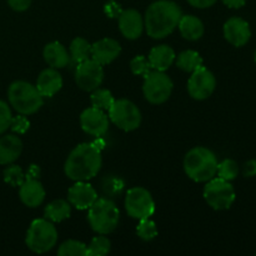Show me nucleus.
<instances>
[{"label":"nucleus","mask_w":256,"mask_h":256,"mask_svg":"<svg viewBox=\"0 0 256 256\" xmlns=\"http://www.w3.org/2000/svg\"><path fill=\"white\" fill-rule=\"evenodd\" d=\"M102 152L96 144L82 142L78 145L65 162V174L74 182H88L96 176L102 169Z\"/></svg>","instance_id":"1"},{"label":"nucleus","mask_w":256,"mask_h":256,"mask_svg":"<svg viewBox=\"0 0 256 256\" xmlns=\"http://www.w3.org/2000/svg\"><path fill=\"white\" fill-rule=\"evenodd\" d=\"M182 12L179 5L170 0H158L145 12L144 28L152 39H162L178 28Z\"/></svg>","instance_id":"2"},{"label":"nucleus","mask_w":256,"mask_h":256,"mask_svg":"<svg viewBox=\"0 0 256 256\" xmlns=\"http://www.w3.org/2000/svg\"><path fill=\"white\" fill-rule=\"evenodd\" d=\"M218 158L204 146L192 148L184 159L185 174L196 182H206L215 178L218 172Z\"/></svg>","instance_id":"3"},{"label":"nucleus","mask_w":256,"mask_h":256,"mask_svg":"<svg viewBox=\"0 0 256 256\" xmlns=\"http://www.w3.org/2000/svg\"><path fill=\"white\" fill-rule=\"evenodd\" d=\"M8 99L10 105L22 115L35 114L44 104L42 95L36 86L22 80H18L10 85L8 90Z\"/></svg>","instance_id":"4"},{"label":"nucleus","mask_w":256,"mask_h":256,"mask_svg":"<svg viewBox=\"0 0 256 256\" xmlns=\"http://www.w3.org/2000/svg\"><path fill=\"white\" fill-rule=\"evenodd\" d=\"M88 210V222L95 232L106 235L116 229L120 212L114 202L105 198H98Z\"/></svg>","instance_id":"5"},{"label":"nucleus","mask_w":256,"mask_h":256,"mask_svg":"<svg viewBox=\"0 0 256 256\" xmlns=\"http://www.w3.org/2000/svg\"><path fill=\"white\" fill-rule=\"evenodd\" d=\"M58 230L50 220L36 219L28 230L26 246L36 254H44L56 245Z\"/></svg>","instance_id":"6"},{"label":"nucleus","mask_w":256,"mask_h":256,"mask_svg":"<svg viewBox=\"0 0 256 256\" xmlns=\"http://www.w3.org/2000/svg\"><path fill=\"white\" fill-rule=\"evenodd\" d=\"M235 190L230 182L212 178L204 188V199L214 210H228L235 202Z\"/></svg>","instance_id":"7"},{"label":"nucleus","mask_w":256,"mask_h":256,"mask_svg":"<svg viewBox=\"0 0 256 256\" xmlns=\"http://www.w3.org/2000/svg\"><path fill=\"white\" fill-rule=\"evenodd\" d=\"M109 119L124 132H132L142 124V112L139 108L128 99H118L109 110Z\"/></svg>","instance_id":"8"},{"label":"nucleus","mask_w":256,"mask_h":256,"mask_svg":"<svg viewBox=\"0 0 256 256\" xmlns=\"http://www.w3.org/2000/svg\"><path fill=\"white\" fill-rule=\"evenodd\" d=\"M172 79L164 72L152 70L144 76L142 92L145 99L152 104H162L172 95Z\"/></svg>","instance_id":"9"},{"label":"nucleus","mask_w":256,"mask_h":256,"mask_svg":"<svg viewBox=\"0 0 256 256\" xmlns=\"http://www.w3.org/2000/svg\"><path fill=\"white\" fill-rule=\"evenodd\" d=\"M125 209L132 219H146L155 212V202L146 189L136 186L126 192Z\"/></svg>","instance_id":"10"},{"label":"nucleus","mask_w":256,"mask_h":256,"mask_svg":"<svg viewBox=\"0 0 256 256\" xmlns=\"http://www.w3.org/2000/svg\"><path fill=\"white\" fill-rule=\"evenodd\" d=\"M104 80L102 65L94 59H88L79 62L75 70V82L84 92H94L102 85Z\"/></svg>","instance_id":"11"},{"label":"nucleus","mask_w":256,"mask_h":256,"mask_svg":"<svg viewBox=\"0 0 256 256\" xmlns=\"http://www.w3.org/2000/svg\"><path fill=\"white\" fill-rule=\"evenodd\" d=\"M215 86H216V79L214 74L202 65L192 72L188 82V92L195 100L208 99L214 92Z\"/></svg>","instance_id":"12"},{"label":"nucleus","mask_w":256,"mask_h":256,"mask_svg":"<svg viewBox=\"0 0 256 256\" xmlns=\"http://www.w3.org/2000/svg\"><path fill=\"white\" fill-rule=\"evenodd\" d=\"M80 125L86 134L100 138L109 129V116L104 110L95 106L88 108L80 115Z\"/></svg>","instance_id":"13"},{"label":"nucleus","mask_w":256,"mask_h":256,"mask_svg":"<svg viewBox=\"0 0 256 256\" xmlns=\"http://www.w3.org/2000/svg\"><path fill=\"white\" fill-rule=\"evenodd\" d=\"M224 36L234 46H244L252 36L249 22L242 18H230L224 24Z\"/></svg>","instance_id":"14"},{"label":"nucleus","mask_w":256,"mask_h":256,"mask_svg":"<svg viewBox=\"0 0 256 256\" xmlns=\"http://www.w3.org/2000/svg\"><path fill=\"white\" fill-rule=\"evenodd\" d=\"M98 199L94 188L85 182H76L68 192V200L79 210H88Z\"/></svg>","instance_id":"15"},{"label":"nucleus","mask_w":256,"mask_h":256,"mask_svg":"<svg viewBox=\"0 0 256 256\" xmlns=\"http://www.w3.org/2000/svg\"><path fill=\"white\" fill-rule=\"evenodd\" d=\"M118 19H119L120 32L126 39L135 40L142 36L144 30V19L138 10H122Z\"/></svg>","instance_id":"16"},{"label":"nucleus","mask_w":256,"mask_h":256,"mask_svg":"<svg viewBox=\"0 0 256 256\" xmlns=\"http://www.w3.org/2000/svg\"><path fill=\"white\" fill-rule=\"evenodd\" d=\"M122 52V46L116 40L112 38H105L99 40L92 45V59L98 62L99 64L104 65L110 64L114 62Z\"/></svg>","instance_id":"17"},{"label":"nucleus","mask_w":256,"mask_h":256,"mask_svg":"<svg viewBox=\"0 0 256 256\" xmlns=\"http://www.w3.org/2000/svg\"><path fill=\"white\" fill-rule=\"evenodd\" d=\"M19 196L24 205L29 208H36L44 202L45 190L39 180L26 178L25 182L20 185Z\"/></svg>","instance_id":"18"},{"label":"nucleus","mask_w":256,"mask_h":256,"mask_svg":"<svg viewBox=\"0 0 256 256\" xmlns=\"http://www.w3.org/2000/svg\"><path fill=\"white\" fill-rule=\"evenodd\" d=\"M35 86L42 95V98H52L62 89V78L56 69L49 68L40 72Z\"/></svg>","instance_id":"19"},{"label":"nucleus","mask_w":256,"mask_h":256,"mask_svg":"<svg viewBox=\"0 0 256 256\" xmlns=\"http://www.w3.org/2000/svg\"><path fill=\"white\" fill-rule=\"evenodd\" d=\"M22 142L16 135H4L0 138V164L10 165L20 156Z\"/></svg>","instance_id":"20"},{"label":"nucleus","mask_w":256,"mask_h":256,"mask_svg":"<svg viewBox=\"0 0 256 256\" xmlns=\"http://www.w3.org/2000/svg\"><path fill=\"white\" fill-rule=\"evenodd\" d=\"M42 56L46 64L54 69L65 68L70 62V54L64 45L59 42H52L45 45L42 50Z\"/></svg>","instance_id":"21"},{"label":"nucleus","mask_w":256,"mask_h":256,"mask_svg":"<svg viewBox=\"0 0 256 256\" xmlns=\"http://www.w3.org/2000/svg\"><path fill=\"white\" fill-rule=\"evenodd\" d=\"M175 52L168 45H158V46L152 48L150 52L149 59L150 65H152V70H159V72H165L169 69L175 62Z\"/></svg>","instance_id":"22"},{"label":"nucleus","mask_w":256,"mask_h":256,"mask_svg":"<svg viewBox=\"0 0 256 256\" xmlns=\"http://www.w3.org/2000/svg\"><path fill=\"white\" fill-rule=\"evenodd\" d=\"M178 28H179L182 38L190 40V42L199 40L204 35V24L199 18L194 16V15H182L180 18Z\"/></svg>","instance_id":"23"},{"label":"nucleus","mask_w":256,"mask_h":256,"mask_svg":"<svg viewBox=\"0 0 256 256\" xmlns=\"http://www.w3.org/2000/svg\"><path fill=\"white\" fill-rule=\"evenodd\" d=\"M72 214V204L66 200L58 199L52 202L45 206L44 215L45 219L52 222H62L70 216Z\"/></svg>","instance_id":"24"},{"label":"nucleus","mask_w":256,"mask_h":256,"mask_svg":"<svg viewBox=\"0 0 256 256\" xmlns=\"http://www.w3.org/2000/svg\"><path fill=\"white\" fill-rule=\"evenodd\" d=\"M176 66L185 72H192L202 65V58L195 50H185L178 55Z\"/></svg>","instance_id":"25"},{"label":"nucleus","mask_w":256,"mask_h":256,"mask_svg":"<svg viewBox=\"0 0 256 256\" xmlns=\"http://www.w3.org/2000/svg\"><path fill=\"white\" fill-rule=\"evenodd\" d=\"M92 44L84 38H75L70 44V60L79 64L92 56Z\"/></svg>","instance_id":"26"},{"label":"nucleus","mask_w":256,"mask_h":256,"mask_svg":"<svg viewBox=\"0 0 256 256\" xmlns=\"http://www.w3.org/2000/svg\"><path fill=\"white\" fill-rule=\"evenodd\" d=\"M90 100H92V106L104 110V112H108L115 102L114 96H112V94L109 92V90L99 89V88L92 92V96H90Z\"/></svg>","instance_id":"27"},{"label":"nucleus","mask_w":256,"mask_h":256,"mask_svg":"<svg viewBox=\"0 0 256 256\" xmlns=\"http://www.w3.org/2000/svg\"><path fill=\"white\" fill-rule=\"evenodd\" d=\"M59 256H86V245L78 240H68L58 249Z\"/></svg>","instance_id":"28"},{"label":"nucleus","mask_w":256,"mask_h":256,"mask_svg":"<svg viewBox=\"0 0 256 256\" xmlns=\"http://www.w3.org/2000/svg\"><path fill=\"white\" fill-rule=\"evenodd\" d=\"M216 174L218 178H222L226 182H232V180L236 179V176L239 175V165L235 160L225 159L218 164Z\"/></svg>","instance_id":"29"},{"label":"nucleus","mask_w":256,"mask_h":256,"mask_svg":"<svg viewBox=\"0 0 256 256\" xmlns=\"http://www.w3.org/2000/svg\"><path fill=\"white\" fill-rule=\"evenodd\" d=\"M110 252V240L106 236H95L86 246V255L88 256H104Z\"/></svg>","instance_id":"30"},{"label":"nucleus","mask_w":256,"mask_h":256,"mask_svg":"<svg viewBox=\"0 0 256 256\" xmlns=\"http://www.w3.org/2000/svg\"><path fill=\"white\" fill-rule=\"evenodd\" d=\"M136 232L140 239L145 240V242H150V240L155 239L158 236L156 224L152 220H150V218L140 219L139 224L136 226Z\"/></svg>","instance_id":"31"},{"label":"nucleus","mask_w":256,"mask_h":256,"mask_svg":"<svg viewBox=\"0 0 256 256\" xmlns=\"http://www.w3.org/2000/svg\"><path fill=\"white\" fill-rule=\"evenodd\" d=\"M4 182L10 184L12 186H20L25 182V175L22 168L18 165H10L4 170Z\"/></svg>","instance_id":"32"},{"label":"nucleus","mask_w":256,"mask_h":256,"mask_svg":"<svg viewBox=\"0 0 256 256\" xmlns=\"http://www.w3.org/2000/svg\"><path fill=\"white\" fill-rule=\"evenodd\" d=\"M130 69H132V74L134 75H142V76H145V75L149 74L152 70V65H150L149 59L145 58L144 55H138L134 59L130 62Z\"/></svg>","instance_id":"33"},{"label":"nucleus","mask_w":256,"mask_h":256,"mask_svg":"<svg viewBox=\"0 0 256 256\" xmlns=\"http://www.w3.org/2000/svg\"><path fill=\"white\" fill-rule=\"evenodd\" d=\"M12 119V115L9 105L5 102H2V100H0V135H2L9 129Z\"/></svg>","instance_id":"34"},{"label":"nucleus","mask_w":256,"mask_h":256,"mask_svg":"<svg viewBox=\"0 0 256 256\" xmlns=\"http://www.w3.org/2000/svg\"><path fill=\"white\" fill-rule=\"evenodd\" d=\"M29 128L30 122L26 119V116L22 114H19L18 116L12 118L9 129H12V132H16V134H25V132L29 130Z\"/></svg>","instance_id":"35"},{"label":"nucleus","mask_w":256,"mask_h":256,"mask_svg":"<svg viewBox=\"0 0 256 256\" xmlns=\"http://www.w3.org/2000/svg\"><path fill=\"white\" fill-rule=\"evenodd\" d=\"M122 8L118 2H109L106 5H105V12L109 18H119V15L122 14Z\"/></svg>","instance_id":"36"},{"label":"nucleus","mask_w":256,"mask_h":256,"mask_svg":"<svg viewBox=\"0 0 256 256\" xmlns=\"http://www.w3.org/2000/svg\"><path fill=\"white\" fill-rule=\"evenodd\" d=\"M8 4L15 12H24L32 4V0H8Z\"/></svg>","instance_id":"37"},{"label":"nucleus","mask_w":256,"mask_h":256,"mask_svg":"<svg viewBox=\"0 0 256 256\" xmlns=\"http://www.w3.org/2000/svg\"><path fill=\"white\" fill-rule=\"evenodd\" d=\"M244 175L246 178L256 176V159H252L245 162L244 165Z\"/></svg>","instance_id":"38"},{"label":"nucleus","mask_w":256,"mask_h":256,"mask_svg":"<svg viewBox=\"0 0 256 256\" xmlns=\"http://www.w3.org/2000/svg\"><path fill=\"white\" fill-rule=\"evenodd\" d=\"M218 0H188L192 6L198 8V9H205V8H210Z\"/></svg>","instance_id":"39"},{"label":"nucleus","mask_w":256,"mask_h":256,"mask_svg":"<svg viewBox=\"0 0 256 256\" xmlns=\"http://www.w3.org/2000/svg\"><path fill=\"white\" fill-rule=\"evenodd\" d=\"M122 189V182L119 179H112L105 184V190L109 192H119Z\"/></svg>","instance_id":"40"},{"label":"nucleus","mask_w":256,"mask_h":256,"mask_svg":"<svg viewBox=\"0 0 256 256\" xmlns=\"http://www.w3.org/2000/svg\"><path fill=\"white\" fill-rule=\"evenodd\" d=\"M226 6L232 8V9H239V8L244 6L246 4V0H222Z\"/></svg>","instance_id":"41"},{"label":"nucleus","mask_w":256,"mask_h":256,"mask_svg":"<svg viewBox=\"0 0 256 256\" xmlns=\"http://www.w3.org/2000/svg\"><path fill=\"white\" fill-rule=\"evenodd\" d=\"M39 168L36 166V165H32V166L29 168V170H28V174L25 178H32V179H38V176H39Z\"/></svg>","instance_id":"42"},{"label":"nucleus","mask_w":256,"mask_h":256,"mask_svg":"<svg viewBox=\"0 0 256 256\" xmlns=\"http://www.w3.org/2000/svg\"><path fill=\"white\" fill-rule=\"evenodd\" d=\"M255 62H256V52H255Z\"/></svg>","instance_id":"43"}]
</instances>
